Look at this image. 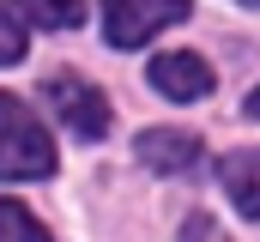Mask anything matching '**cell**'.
Returning <instances> with one entry per match:
<instances>
[{"label": "cell", "instance_id": "cell-1", "mask_svg": "<svg viewBox=\"0 0 260 242\" xmlns=\"http://www.w3.org/2000/svg\"><path fill=\"white\" fill-rule=\"evenodd\" d=\"M0 176L6 182H43L55 176V139L18 97L0 91Z\"/></svg>", "mask_w": 260, "mask_h": 242}, {"label": "cell", "instance_id": "cell-2", "mask_svg": "<svg viewBox=\"0 0 260 242\" xmlns=\"http://www.w3.org/2000/svg\"><path fill=\"white\" fill-rule=\"evenodd\" d=\"M188 18V0H103V37L115 49H139L151 43L164 24Z\"/></svg>", "mask_w": 260, "mask_h": 242}, {"label": "cell", "instance_id": "cell-3", "mask_svg": "<svg viewBox=\"0 0 260 242\" xmlns=\"http://www.w3.org/2000/svg\"><path fill=\"white\" fill-rule=\"evenodd\" d=\"M43 97H49V109H55L79 139H103V133H109V97H103L97 85H85V79H73V73H55V79L43 85Z\"/></svg>", "mask_w": 260, "mask_h": 242}, {"label": "cell", "instance_id": "cell-4", "mask_svg": "<svg viewBox=\"0 0 260 242\" xmlns=\"http://www.w3.org/2000/svg\"><path fill=\"white\" fill-rule=\"evenodd\" d=\"M133 158H139L145 170H157V176H188L200 164V139L188 127H145L139 145H133Z\"/></svg>", "mask_w": 260, "mask_h": 242}, {"label": "cell", "instance_id": "cell-5", "mask_svg": "<svg viewBox=\"0 0 260 242\" xmlns=\"http://www.w3.org/2000/svg\"><path fill=\"white\" fill-rule=\"evenodd\" d=\"M151 85H157L170 103H194V97L212 91V67L200 55H188V49H170V55L151 60Z\"/></svg>", "mask_w": 260, "mask_h": 242}, {"label": "cell", "instance_id": "cell-6", "mask_svg": "<svg viewBox=\"0 0 260 242\" xmlns=\"http://www.w3.org/2000/svg\"><path fill=\"white\" fill-rule=\"evenodd\" d=\"M224 188H230V200H236L242 218H260V152L224 158Z\"/></svg>", "mask_w": 260, "mask_h": 242}, {"label": "cell", "instance_id": "cell-7", "mask_svg": "<svg viewBox=\"0 0 260 242\" xmlns=\"http://www.w3.org/2000/svg\"><path fill=\"white\" fill-rule=\"evenodd\" d=\"M18 12L43 31H73L85 18V0H18Z\"/></svg>", "mask_w": 260, "mask_h": 242}, {"label": "cell", "instance_id": "cell-8", "mask_svg": "<svg viewBox=\"0 0 260 242\" xmlns=\"http://www.w3.org/2000/svg\"><path fill=\"white\" fill-rule=\"evenodd\" d=\"M0 242H49V230H43L37 212H24L18 200H0Z\"/></svg>", "mask_w": 260, "mask_h": 242}, {"label": "cell", "instance_id": "cell-9", "mask_svg": "<svg viewBox=\"0 0 260 242\" xmlns=\"http://www.w3.org/2000/svg\"><path fill=\"white\" fill-rule=\"evenodd\" d=\"M24 60V24L0 6V67H18Z\"/></svg>", "mask_w": 260, "mask_h": 242}, {"label": "cell", "instance_id": "cell-10", "mask_svg": "<svg viewBox=\"0 0 260 242\" xmlns=\"http://www.w3.org/2000/svg\"><path fill=\"white\" fill-rule=\"evenodd\" d=\"M182 242H230V236H224V230H218V224H212L206 212H194V218L182 224Z\"/></svg>", "mask_w": 260, "mask_h": 242}, {"label": "cell", "instance_id": "cell-11", "mask_svg": "<svg viewBox=\"0 0 260 242\" xmlns=\"http://www.w3.org/2000/svg\"><path fill=\"white\" fill-rule=\"evenodd\" d=\"M248 115H254V121H260V91H254V97H248Z\"/></svg>", "mask_w": 260, "mask_h": 242}, {"label": "cell", "instance_id": "cell-12", "mask_svg": "<svg viewBox=\"0 0 260 242\" xmlns=\"http://www.w3.org/2000/svg\"><path fill=\"white\" fill-rule=\"evenodd\" d=\"M248 6H260V0H248Z\"/></svg>", "mask_w": 260, "mask_h": 242}]
</instances>
